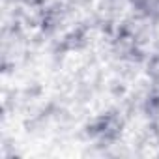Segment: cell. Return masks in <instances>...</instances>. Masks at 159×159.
Listing matches in <instances>:
<instances>
[{
	"mask_svg": "<svg viewBox=\"0 0 159 159\" xmlns=\"http://www.w3.org/2000/svg\"><path fill=\"white\" fill-rule=\"evenodd\" d=\"M150 73H152L153 83H155V84H159V54L152 60V64H150Z\"/></svg>",
	"mask_w": 159,
	"mask_h": 159,
	"instance_id": "1",
	"label": "cell"
}]
</instances>
